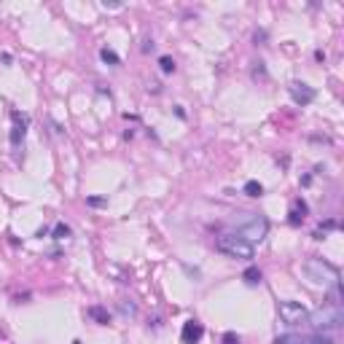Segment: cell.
Wrapping results in <instances>:
<instances>
[{"instance_id": "30bf717a", "label": "cell", "mask_w": 344, "mask_h": 344, "mask_svg": "<svg viewBox=\"0 0 344 344\" xmlns=\"http://www.w3.org/2000/svg\"><path fill=\"white\" fill-rule=\"evenodd\" d=\"M307 213H309L307 202H304V199H296V202H293V207H290V218H288V223H290V226H301V223H304V218H307Z\"/></svg>"}, {"instance_id": "2e32d148", "label": "cell", "mask_w": 344, "mask_h": 344, "mask_svg": "<svg viewBox=\"0 0 344 344\" xmlns=\"http://www.w3.org/2000/svg\"><path fill=\"white\" fill-rule=\"evenodd\" d=\"M159 65H162V70H164V73H175V59H172V57H162V59H159Z\"/></svg>"}, {"instance_id": "6da1fadb", "label": "cell", "mask_w": 344, "mask_h": 344, "mask_svg": "<svg viewBox=\"0 0 344 344\" xmlns=\"http://www.w3.org/2000/svg\"><path fill=\"white\" fill-rule=\"evenodd\" d=\"M307 323L312 328L317 331H331V328H339L344 323V315H341V293H339V285H333V296L331 301H326L320 309L309 312Z\"/></svg>"}, {"instance_id": "7a4b0ae2", "label": "cell", "mask_w": 344, "mask_h": 344, "mask_svg": "<svg viewBox=\"0 0 344 344\" xmlns=\"http://www.w3.org/2000/svg\"><path fill=\"white\" fill-rule=\"evenodd\" d=\"M304 274H307L309 283L323 285V288L339 285V269L331 266L328 261H323V258H307L304 261Z\"/></svg>"}, {"instance_id": "8fae6325", "label": "cell", "mask_w": 344, "mask_h": 344, "mask_svg": "<svg viewBox=\"0 0 344 344\" xmlns=\"http://www.w3.org/2000/svg\"><path fill=\"white\" fill-rule=\"evenodd\" d=\"M86 315L95 320V323H100V326H108V323H110V315H108L105 307H97V304H95V307L86 309Z\"/></svg>"}, {"instance_id": "9a60e30c", "label": "cell", "mask_w": 344, "mask_h": 344, "mask_svg": "<svg viewBox=\"0 0 344 344\" xmlns=\"http://www.w3.org/2000/svg\"><path fill=\"white\" fill-rule=\"evenodd\" d=\"M65 237H70V226L57 223V226H54V239H65Z\"/></svg>"}, {"instance_id": "5b68a950", "label": "cell", "mask_w": 344, "mask_h": 344, "mask_svg": "<svg viewBox=\"0 0 344 344\" xmlns=\"http://www.w3.org/2000/svg\"><path fill=\"white\" fill-rule=\"evenodd\" d=\"M307 317L309 309L301 301H283L280 304V320L288 323V326H301V323H307Z\"/></svg>"}, {"instance_id": "5bb4252c", "label": "cell", "mask_w": 344, "mask_h": 344, "mask_svg": "<svg viewBox=\"0 0 344 344\" xmlns=\"http://www.w3.org/2000/svg\"><path fill=\"white\" fill-rule=\"evenodd\" d=\"M100 57H102V62H108V65H121V57L113 49H102Z\"/></svg>"}, {"instance_id": "3957f363", "label": "cell", "mask_w": 344, "mask_h": 344, "mask_svg": "<svg viewBox=\"0 0 344 344\" xmlns=\"http://www.w3.org/2000/svg\"><path fill=\"white\" fill-rule=\"evenodd\" d=\"M266 232H269V221L264 215H258V213H242V218L237 221V234L245 237L250 245L261 242V239L266 237Z\"/></svg>"}, {"instance_id": "9c48e42d", "label": "cell", "mask_w": 344, "mask_h": 344, "mask_svg": "<svg viewBox=\"0 0 344 344\" xmlns=\"http://www.w3.org/2000/svg\"><path fill=\"white\" fill-rule=\"evenodd\" d=\"M204 336V326L199 320H189V323H183V331H180V339L183 344H196Z\"/></svg>"}, {"instance_id": "ba28073f", "label": "cell", "mask_w": 344, "mask_h": 344, "mask_svg": "<svg viewBox=\"0 0 344 344\" xmlns=\"http://www.w3.org/2000/svg\"><path fill=\"white\" fill-rule=\"evenodd\" d=\"M11 121H14V129H11V145L14 148H19L27 134V124H30V116H25V113H11Z\"/></svg>"}, {"instance_id": "e0dca14e", "label": "cell", "mask_w": 344, "mask_h": 344, "mask_svg": "<svg viewBox=\"0 0 344 344\" xmlns=\"http://www.w3.org/2000/svg\"><path fill=\"white\" fill-rule=\"evenodd\" d=\"M223 344H239V336L228 331V333H223Z\"/></svg>"}, {"instance_id": "277c9868", "label": "cell", "mask_w": 344, "mask_h": 344, "mask_svg": "<svg viewBox=\"0 0 344 344\" xmlns=\"http://www.w3.org/2000/svg\"><path fill=\"white\" fill-rule=\"evenodd\" d=\"M215 250L228 256V258H245V261H250L253 253H256L253 245H250L245 237H239V234H221L215 239Z\"/></svg>"}, {"instance_id": "ac0fdd59", "label": "cell", "mask_w": 344, "mask_h": 344, "mask_svg": "<svg viewBox=\"0 0 344 344\" xmlns=\"http://www.w3.org/2000/svg\"><path fill=\"white\" fill-rule=\"evenodd\" d=\"M102 202H105V199H100V196H91V199H89V204H91V207H100Z\"/></svg>"}, {"instance_id": "52a82bcc", "label": "cell", "mask_w": 344, "mask_h": 344, "mask_svg": "<svg viewBox=\"0 0 344 344\" xmlns=\"http://www.w3.org/2000/svg\"><path fill=\"white\" fill-rule=\"evenodd\" d=\"M288 91H290V97H293L296 105H309V102L315 100V89L307 86V83H301V81H293L288 86Z\"/></svg>"}, {"instance_id": "4fadbf2b", "label": "cell", "mask_w": 344, "mask_h": 344, "mask_svg": "<svg viewBox=\"0 0 344 344\" xmlns=\"http://www.w3.org/2000/svg\"><path fill=\"white\" fill-rule=\"evenodd\" d=\"M245 194L256 199V196H261V194H264V186L258 183V180H247V183H245Z\"/></svg>"}, {"instance_id": "8992f818", "label": "cell", "mask_w": 344, "mask_h": 344, "mask_svg": "<svg viewBox=\"0 0 344 344\" xmlns=\"http://www.w3.org/2000/svg\"><path fill=\"white\" fill-rule=\"evenodd\" d=\"M274 344H333V339L320 333H283L274 339Z\"/></svg>"}, {"instance_id": "7c38bea8", "label": "cell", "mask_w": 344, "mask_h": 344, "mask_svg": "<svg viewBox=\"0 0 344 344\" xmlns=\"http://www.w3.org/2000/svg\"><path fill=\"white\" fill-rule=\"evenodd\" d=\"M261 269H258V266H247L245 269V274H242V280H245V283L247 285H258V283H261Z\"/></svg>"}]
</instances>
